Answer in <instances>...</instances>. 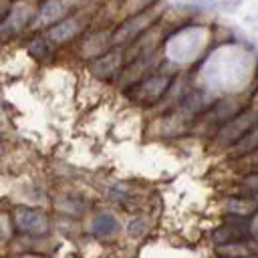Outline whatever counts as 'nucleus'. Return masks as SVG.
I'll return each instance as SVG.
<instances>
[{
  "label": "nucleus",
  "mask_w": 258,
  "mask_h": 258,
  "mask_svg": "<svg viewBox=\"0 0 258 258\" xmlns=\"http://www.w3.org/2000/svg\"><path fill=\"white\" fill-rule=\"evenodd\" d=\"M12 220H14V226L16 230L20 232H26V234H44L48 230V220L42 212L38 210H30V208H16L14 214H12Z\"/></svg>",
  "instance_id": "1"
},
{
  "label": "nucleus",
  "mask_w": 258,
  "mask_h": 258,
  "mask_svg": "<svg viewBox=\"0 0 258 258\" xmlns=\"http://www.w3.org/2000/svg\"><path fill=\"white\" fill-rule=\"evenodd\" d=\"M169 83H167V79H159V77H155V79H147L145 83H141V85H137L135 87V91H137V97H141V99H145V97H149V99H157V97H161V93H163V89L167 87Z\"/></svg>",
  "instance_id": "2"
},
{
  "label": "nucleus",
  "mask_w": 258,
  "mask_h": 258,
  "mask_svg": "<svg viewBox=\"0 0 258 258\" xmlns=\"http://www.w3.org/2000/svg\"><path fill=\"white\" fill-rule=\"evenodd\" d=\"M115 230H117V220L111 214H99L93 222V234L99 236V238L111 236Z\"/></svg>",
  "instance_id": "3"
},
{
  "label": "nucleus",
  "mask_w": 258,
  "mask_h": 258,
  "mask_svg": "<svg viewBox=\"0 0 258 258\" xmlns=\"http://www.w3.org/2000/svg\"><path fill=\"white\" fill-rule=\"evenodd\" d=\"M77 30H79V24L73 18H69V20L58 22L56 26H52L48 30V38H52V40H69L71 36L77 34Z\"/></svg>",
  "instance_id": "4"
},
{
  "label": "nucleus",
  "mask_w": 258,
  "mask_h": 258,
  "mask_svg": "<svg viewBox=\"0 0 258 258\" xmlns=\"http://www.w3.org/2000/svg\"><path fill=\"white\" fill-rule=\"evenodd\" d=\"M218 252L226 258H252V254H248L246 246L242 242H234V244H226L224 248H218Z\"/></svg>",
  "instance_id": "5"
},
{
  "label": "nucleus",
  "mask_w": 258,
  "mask_h": 258,
  "mask_svg": "<svg viewBox=\"0 0 258 258\" xmlns=\"http://www.w3.org/2000/svg\"><path fill=\"white\" fill-rule=\"evenodd\" d=\"M2 236H4V232H2V226H0V240H2Z\"/></svg>",
  "instance_id": "6"
}]
</instances>
